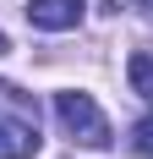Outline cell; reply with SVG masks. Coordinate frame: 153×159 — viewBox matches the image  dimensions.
<instances>
[{
	"instance_id": "obj_5",
	"label": "cell",
	"mask_w": 153,
	"mask_h": 159,
	"mask_svg": "<svg viewBox=\"0 0 153 159\" xmlns=\"http://www.w3.org/2000/svg\"><path fill=\"white\" fill-rule=\"evenodd\" d=\"M131 148H137V154H142V159H153V110H148V115H142L137 126H131Z\"/></svg>"
},
{
	"instance_id": "obj_4",
	"label": "cell",
	"mask_w": 153,
	"mask_h": 159,
	"mask_svg": "<svg viewBox=\"0 0 153 159\" xmlns=\"http://www.w3.org/2000/svg\"><path fill=\"white\" fill-rule=\"evenodd\" d=\"M126 82H131L142 99H153V55H148V49H137V55L126 61Z\"/></svg>"
},
{
	"instance_id": "obj_6",
	"label": "cell",
	"mask_w": 153,
	"mask_h": 159,
	"mask_svg": "<svg viewBox=\"0 0 153 159\" xmlns=\"http://www.w3.org/2000/svg\"><path fill=\"white\" fill-rule=\"evenodd\" d=\"M0 55H6V33H0Z\"/></svg>"
},
{
	"instance_id": "obj_3",
	"label": "cell",
	"mask_w": 153,
	"mask_h": 159,
	"mask_svg": "<svg viewBox=\"0 0 153 159\" xmlns=\"http://www.w3.org/2000/svg\"><path fill=\"white\" fill-rule=\"evenodd\" d=\"M82 11H88V0H33L28 6V22L44 33H66L82 22Z\"/></svg>"
},
{
	"instance_id": "obj_1",
	"label": "cell",
	"mask_w": 153,
	"mask_h": 159,
	"mask_svg": "<svg viewBox=\"0 0 153 159\" xmlns=\"http://www.w3.org/2000/svg\"><path fill=\"white\" fill-rule=\"evenodd\" d=\"M55 115H60V126H66L71 143H82V148H109V121H104V110L93 104V93H76V88L55 93Z\"/></svg>"
},
{
	"instance_id": "obj_2",
	"label": "cell",
	"mask_w": 153,
	"mask_h": 159,
	"mask_svg": "<svg viewBox=\"0 0 153 159\" xmlns=\"http://www.w3.org/2000/svg\"><path fill=\"white\" fill-rule=\"evenodd\" d=\"M38 154V115L0 110V159H33Z\"/></svg>"
}]
</instances>
